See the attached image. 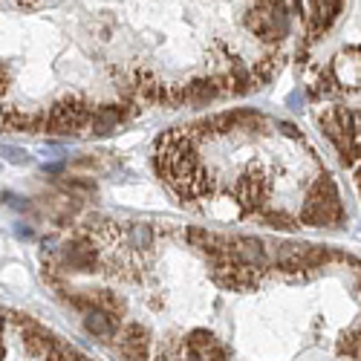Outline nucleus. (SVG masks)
Instances as JSON below:
<instances>
[{"label": "nucleus", "mask_w": 361, "mask_h": 361, "mask_svg": "<svg viewBox=\"0 0 361 361\" xmlns=\"http://www.w3.org/2000/svg\"><path fill=\"white\" fill-rule=\"evenodd\" d=\"M118 326H122V318H113L110 312H104V310H90V312H84V329L93 338H99V341H113L116 338V333H118Z\"/></svg>", "instance_id": "nucleus-10"}, {"label": "nucleus", "mask_w": 361, "mask_h": 361, "mask_svg": "<svg viewBox=\"0 0 361 361\" xmlns=\"http://www.w3.org/2000/svg\"><path fill=\"white\" fill-rule=\"evenodd\" d=\"M318 125L324 128L329 142L338 147V154L355 142V110L350 107H324L318 113Z\"/></svg>", "instance_id": "nucleus-3"}, {"label": "nucleus", "mask_w": 361, "mask_h": 361, "mask_svg": "<svg viewBox=\"0 0 361 361\" xmlns=\"http://www.w3.org/2000/svg\"><path fill=\"white\" fill-rule=\"evenodd\" d=\"M93 107L84 96H67L61 99L58 104H52L47 110V130L44 133H61V136H70L81 128L90 125V118H93Z\"/></svg>", "instance_id": "nucleus-1"}, {"label": "nucleus", "mask_w": 361, "mask_h": 361, "mask_svg": "<svg viewBox=\"0 0 361 361\" xmlns=\"http://www.w3.org/2000/svg\"><path fill=\"white\" fill-rule=\"evenodd\" d=\"M116 353L122 361H154V341L145 324L128 321L116 333Z\"/></svg>", "instance_id": "nucleus-2"}, {"label": "nucleus", "mask_w": 361, "mask_h": 361, "mask_svg": "<svg viewBox=\"0 0 361 361\" xmlns=\"http://www.w3.org/2000/svg\"><path fill=\"white\" fill-rule=\"evenodd\" d=\"M231 260L243 263L249 269H257V272H266V269L272 266L266 243L257 237H231Z\"/></svg>", "instance_id": "nucleus-6"}, {"label": "nucleus", "mask_w": 361, "mask_h": 361, "mask_svg": "<svg viewBox=\"0 0 361 361\" xmlns=\"http://www.w3.org/2000/svg\"><path fill=\"white\" fill-rule=\"evenodd\" d=\"M278 128H281V133H283V136H289V139H298V130H295V125H289V122H281Z\"/></svg>", "instance_id": "nucleus-18"}, {"label": "nucleus", "mask_w": 361, "mask_h": 361, "mask_svg": "<svg viewBox=\"0 0 361 361\" xmlns=\"http://www.w3.org/2000/svg\"><path fill=\"white\" fill-rule=\"evenodd\" d=\"M263 223H266L269 228H278V231H292V228H298L295 217L286 214V212H263Z\"/></svg>", "instance_id": "nucleus-14"}, {"label": "nucleus", "mask_w": 361, "mask_h": 361, "mask_svg": "<svg viewBox=\"0 0 361 361\" xmlns=\"http://www.w3.org/2000/svg\"><path fill=\"white\" fill-rule=\"evenodd\" d=\"M243 23H246L249 32H255V38H260V41H266V44H278V41H281L269 4H260V6H255V9H246Z\"/></svg>", "instance_id": "nucleus-8"}, {"label": "nucleus", "mask_w": 361, "mask_h": 361, "mask_svg": "<svg viewBox=\"0 0 361 361\" xmlns=\"http://www.w3.org/2000/svg\"><path fill=\"white\" fill-rule=\"evenodd\" d=\"M275 70H278V58L275 55H266V58H260V61L255 64V81H257V87H260V81H269L275 75Z\"/></svg>", "instance_id": "nucleus-15"}, {"label": "nucleus", "mask_w": 361, "mask_h": 361, "mask_svg": "<svg viewBox=\"0 0 361 361\" xmlns=\"http://www.w3.org/2000/svg\"><path fill=\"white\" fill-rule=\"evenodd\" d=\"M355 188H358V194H361V168H355Z\"/></svg>", "instance_id": "nucleus-20"}, {"label": "nucleus", "mask_w": 361, "mask_h": 361, "mask_svg": "<svg viewBox=\"0 0 361 361\" xmlns=\"http://www.w3.org/2000/svg\"><path fill=\"white\" fill-rule=\"evenodd\" d=\"M183 96H185V104H208L220 96V87L212 78H194L188 84H183Z\"/></svg>", "instance_id": "nucleus-11"}, {"label": "nucleus", "mask_w": 361, "mask_h": 361, "mask_svg": "<svg viewBox=\"0 0 361 361\" xmlns=\"http://www.w3.org/2000/svg\"><path fill=\"white\" fill-rule=\"evenodd\" d=\"M61 266L70 272H96L99 269V252L96 246L84 237H75L61 249Z\"/></svg>", "instance_id": "nucleus-5"}, {"label": "nucleus", "mask_w": 361, "mask_h": 361, "mask_svg": "<svg viewBox=\"0 0 361 361\" xmlns=\"http://www.w3.org/2000/svg\"><path fill=\"white\" fill-rule=\"evenodd\" d=\"M58 341H61V338L52 336L49 329H44L38 321L20 329V344H23V350H26V355L41 358V361H47V355L58 347Z\"/></svg>", "instance_id": "nucleus-7"}, {"label": "nucleus", "mask_w": 361, "mask_h": 361, "mask_svg": "<svg viewBox=\"0 0 361 361\" xmlns=\"http://www.w3.org/2000/svg\"><path fill=\"white\" fill-rule=\"evenodd\" d=\"M90 295H93V307L110 312L113 318H122V315L128 312L125 298H122V295H116V292H110V289H96V292H90Z\"/></svg>", "instance_id": "nucleus-12"}, {"label": "nucleus", "mask_w": 361, "mask_h": 361, "mask_svg": "<svg viewBox=\"0 0 361 361\" xmlns=\"http://www.w3.org/2000/svg\"><path fill=\"white\" fill-rule=\"evenodd\" d=\"M344 0H312L310 4V35H324L341 15Z\"/></svg>", "instance_id": "nucleus-9"}, {"label": "nucleus", "mask_w": 361, "mask_h": 361, "mask_svg": "<svg viewBox=\"0 0 361 361\" xmlns=\"http://www.w3.org/2000/svg\"><path fill=\"white\" fill-rule=\"evenodd\" d=\"M344 220V208L338 197H326V200H310L300 208V223L312 226V228H336Z\"/></svg>", "instance_id": "nucleus-4"}, {"label": "nucleus", "mask_w": 361, "mask_h": 361, "mask_svg": "<svg viewBox=\"0 0 361 361\" xmlns=\"http://www.w3.org/2000/svg\"><path fill=\"white\" fill-rule=\"evenodd\" d=\"M263 4H275V0H263Z\"/></svg>", "instance_id": "nucleus-23"}, {"label": "nucleus", "mask_w": 361, "mask_h": 361, "mask_svg": "<svg viewBox=\"0 0 361 361\" xmlns=\"http://www.w3.org/2000/svg\"><path fill=\"white\" fill-rule=\"evenodd\" d=\"M6 87H9V70H6V67H0V96L6 93Z\"/></svg>", "instance_id": "nucleus-17"}, {"label": "nucleus", "mask_w": 361, "mask_h": 361, "mask_svg": "<svg viewBox=\"0 0 361 361\" xmlns=\"http://www.w3.org/2000/svg\"><path fill=\"white\" fill-rule=\"evenodd\" d=\"M355 142L361 145V110H355Z\"/></svg>", "instance_id": "nucleus-19"}, {"label": "nucleus", "mask_w": 361, "mask_h": 361, "mask_svg": "<svg viewBox=\"0 0 361 361\" xmlns=\"http://www.w3.org/2000/svg\"><path fill=\"white\" fill-rule=\"evenodd\" d=\"M355 289H358V298H361V275H358V281H355Z\"/></svg>", "instance_id": "nucleus-21"}, {"label": "nucleus", "mask_w": 361, "mask_h": 361, "mask_svg": "<svg viewBox=\"0 0 361 361\" xmlns=\"http://www.w3.org/2000/svg\"><path fill=\"white\" fill-rule=\"evenodd\" d=\"M130 237H133L136 246H150V240H154V231H150L147 223H139V226L130 228Z\"/></svg>", "instance_id": "nucleus-16"}, {"label": "nucleus", "mask_w": 361, "mask_h": 361, "mask_svg": "<svg viewBox=\"0 0 361 361\" xmlns=\"http://www.w3.org/2000/svg\"><path fill=\"white\" fill-rule=\"evenodd\" d=\"M84 361H87V358H84Z\"/></svg>", "instance_id": "nucleus-24"}, {"label": "nucleus", "mask_w": 361, "mask_h": 361, "mask_svg": "<svg viewBox=\"0 0 361 361\" xmlns=\"http://www.w3.org/2000/svg\"><path fill=\"white\" fill-rule=\"evenodd\" d=\"M4 355H6V350H4V341H0V361H4Z\"/></svg>", "instance_id": "nucleus-22"}, {"label": "nucleus", "mask_w": 361, "mask_h": 361, "mask_svg": "<svg viewBox=\"0 0 361 361\" xmlns=\"http://www.w3.org/2000/svg\"><path fill=\"white\" fill-rule=\"evenodd\" d=\"M220 341L214 338V333H208V329H191V333L185 336V350L188 353H197V355H208Z\"/></svg>", "instance_id": "nucleus-13"}]
</instances>
